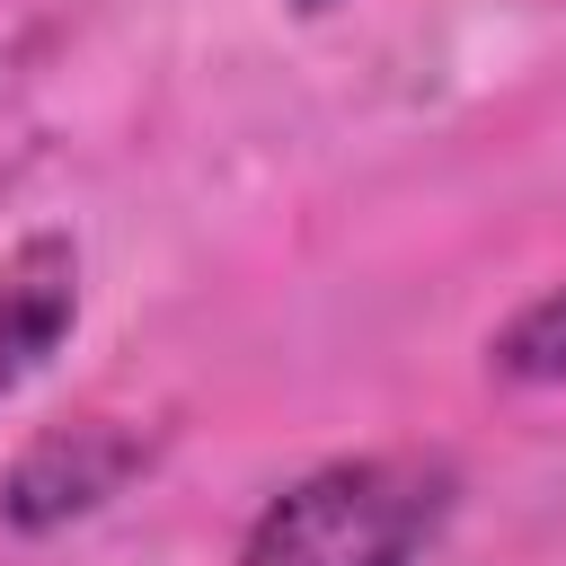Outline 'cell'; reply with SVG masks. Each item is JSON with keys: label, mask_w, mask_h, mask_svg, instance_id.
<instances>
[{"label": "cell", "mask_w": 566, "mask_h": 566, "mask_svg": "<svg viewBox=\"0 0 566 566\" xmlns=\"http://www.w3.org/2000/svg\"><path fill=\"white\" fill-rule=\"evenodd\" d=\"M460 513L442 451H345L256 504L239 566H416Z\"/></svg>", "instance_id": "6da1fadb"}, {"label": "cell", "mask_w": 566, "mask_h": 566, "mask_svg": "<svg viewBox=\"0 0 566 566\" xmlns=\"http://www.w3.org/2000/svg\"><path fill=\"white\" fill-rule=\"evenodd\" d=\"M150 469V433L115 424V416H80V424H44L9 469H0V522L44 539L62 522H88L97 504H115L133 478Z\"/></svg>", "instance_id": "7a4b0ae2"}, {"label": "cell", "mask_w": 566, "mask_h": 566, "mask_svg": "<svg viewBox=\"0 0 566 566\" xmlns=\"http://www.w3.org/2000/svg\"><path fill=\"white\" fill-rule=\"evenodd\" d=\"M71 327H80V248L62 230H27L0 256V398L27 389Z\"/></svg>", "instance_id": "3957f363"}, {"label": "cell", "mask_w": 566, "mask_h": 566, "mask_svg": "<svg viewBox=\"0 0 566 566\" xmlns=\"http://www.w3.org/2000/svg\"><path fill=\"white\" fill-rule=\"evenodd\" d=\"M486 371L513 389H566V283L522 301L495 336H486Z\"/></svg>", "instance_id": "277c9868"}, {"label": "cell", "mask_w": 566, "mask_h": 566, "mask_svg": "<svg viewBox=\"0 0 566 566\" xmlns=\"http://www.w3.org/2000/svg\"><path fill=\"white\" fill-rule=\"evenodd\" d=\"M292 9H336V0H292Z\"/></svg>", "instance_id": "5b68a950"}]
</instances>
